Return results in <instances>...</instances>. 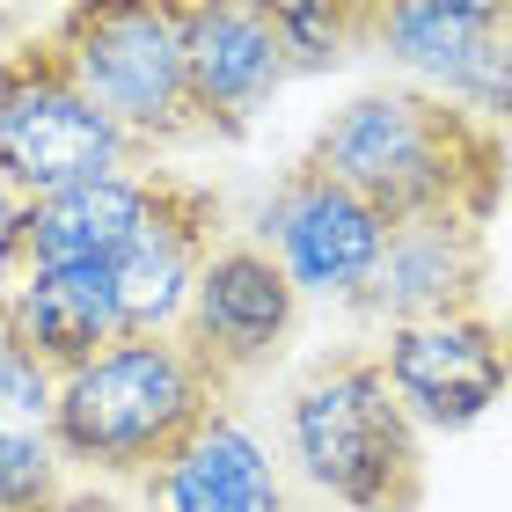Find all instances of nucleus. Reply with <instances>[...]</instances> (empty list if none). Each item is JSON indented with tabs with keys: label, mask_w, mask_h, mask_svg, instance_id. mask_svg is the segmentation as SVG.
Segmentation results:
<instances>
[{
	"label": "nucleus",
	"mask_w": 512,
	"mask_h": 512,
	"mask_svg": "<svg viewBox=\"0 0 512 512\" xmlns=\"http://www.w3.org/2000/svg\"><path fill=\"white\" fill-rule=\"evenodd\" d=\"M308 169L344 183L352 198H366L374 213L395 220H476L491 227L512 183V147L498 125L469 118V110L425 96V88H366L344 110H330V125L308 139Z\"/></svg>",
	"instance_id": "f257e3e1"
},
{
	"label": "nucleus",
	"mask_w": 512,
	"mask_h": 512,
	"mask_svg": "<svg viewBox=\"0 0 512 512\" xmlns=\"http://www.w3.org/2000/svg\"><path fill=\"white\" fill-rule=\"evenodd\" d=\"M227 395L176 337H118L59 381L52 447L81 483H147Z\"/></svg>",
	"instance_id": "f03ea898"
},
{
	"label": "nucleus",
	"mask_w": 512,
	"mask_h": 512,
	"mask_svg": "<svg viewBox=\"0 0 512 512\" xmlns=\"http://www.w3.org/2000/svg\"><path fill=\"white\" fill-rule=\"evenodd\" d=\"M293 469L344 512H425V432L374 352H330L286 395Z\"/></svg>",
	"instance_id": "7ed1b4c3"
},
{
	"label": "nucleus",
	"mask_w": 512,
	"mask_h": 512,
	"mask_svg": "<svg viewBox=\"0 0 512 512\" xmlns=\"http://www.w3.org/2000/svg\"><path fill=\"white\" fill-rule=\"evenodd\" d=\"M52 44L74 66L81 96L147 161L176 154V147H205L198 118H191L176 0H81V8L52 15Z\"/></svg>",
	"instance_id": "20e7f679"
},
{
	"label": "nucleus",
	"mask_w": 512,
	"mask_h": 512,
	"mask_svg": "<svg viewBox=\"0 0 512 512\" xmlns=\"http://www.w3.org/2000/svg\"><path fill=\"white\" fill-rule=\"evenodd\" d=\"M132 169H161V161H147L81 96L52 30L0 52V191L37 205L52 191H74L96 176H132Z\"/></svg>",
	"instance_id": "39448f33"
},
{
	"label": "nucleus",
	"mask_w": 512,
	"mask_h": 512,
	"mask_svg": "<svg viewBox=\"0 0 512 512\" xmlns=\"http://www.w3.org/2000/svg\"><path fill=\"white\" fill-rule=\"evenodd\" d=\"M374 52L410 74V88L512 125V8L505 0H395L374 8Z\"/></svg>",
	"instance_id": "423d86ee"
},
{
	"label": "nucleus",
	"mask_w": 512,
	"mask_h": 512,
	"mask_svg": "<svg viewBox=\"0 0 512 512\" xmlns=\"http://www.w3.org/2000/svg\"><path fill=\"white\" fill-rule=\"evenodd\" d=\"M293 322H300L293 278L271 264V249H256L242 235V242H220L205 256V271L191 286V308L176 322V344L213 374V388L227 403H235L249 381L271 374V359L286 352Z\"/></svg>",
	"instance_id": "0eeeda50"
},
{
	"label": "nucleus",
	"mask_w": 512,
	"mask_h": 512,
	"mask_svg": "<svg viewBox=\"0 0 512 512\" xmlns=\"http://www.w3.org/2000/svg\"><path fill=\"white\" fill-rule=\"evenodd\" d=\"M374 359L417 432H469L512 388V322H498L491 308L410 322V330H381Z\"/></svg>",
	"instance_id": "6e6552de"
},
{
	"label": "nucleus",
	"mask_w": 512,
	"mask_h": 512,
	"mask_svg": "<svg viewBox=\"0 0 512 512\" xmlns=\"http://www.w3.org/2000/svg\"><path fill=\"white\" fill-rule=\"evenodd\" d=\"M256 249H271V264L293 278L300 300H337L352 308V293L374 278L388 220L366 198H352L344 183H330L322 169L293 161L286 183L271 191V205L256 213Z\"/></svg>",
	"instance_id": "1a4fd4ad"
},
{
	"label": "nucleus",
	"mask_w": 512,
	"mask_h": 512,
	"mask_svg": "<svg viewBox=\"0 0 512 512\" xmlns=\"http://www.w3.org/2000/svg\"><path fill=\"white\" fill-rule=\"evenodd\" d=\"M227 235H220V191L198 176L154 169V198L139 235L125 242V256L110 264V293H118V322L125 337H176L191 286Z\"/></svg>",
	"instance_id": "9d476101"
},
{
	"label": "nucleus",
	"mask_w": 512,
	"mask_h": 512,
	"mask_svg": "<svg viewBox=\"0 0 512 512\" xmlns=\"http://www.w3.org/2000/svg\"><path fill=\"white\" fill-rule=\"evenodd\" d=\"M483 293H491V227L432 213L388 227L374 278L352 293V315L374 330H410V322L476 315Z\"/></svg>",
	"instance_id": "9b49d317"
},
{
	"label": "nucleus",
	"mask_w": 512,
	"mask_h": 512,
	"mask_svg": "<svg viewBox=\"0 0 512 512\" xmlns=\"http://www.w3.org/2000/svg\"><path fill=\"white\" fill-rule=\"evenodd\" d=\"M183 15V74H191V118L198 139H242L271 110V96L293 81L286 44L271 30V8L249 0H176Z\"/></svg>",
	"instance_id": "f8f14e48"
},
{
	"label": "nucleus",
	"mask_w": 512,
	"mask_h": 512,
	"mask_svg": "<svg viewBox=\"0 0 512 512\" xmlns=\"http://www.w3.org/2000/svg\"><path fill=\"white\" fill-rule=\"evenodd\" d=\"M139 512H286V476L249 417L220 403L139 483Z\"/></svg>",
	"instance_id": "ddd939ff"
},
{
	"label": "nucleus",
	"mask_w": 512,
	"mask_h": 512,
	"mask_svg": "<svg viewBox=\"0 0 512 512\" xmlns=\"http://www.w3.org/2000/svg\"><path fill=\"white\" fill-rule=\"evenodd\" d=\"M0 322L22 359H37L52 381L81 374L96 352L125 337L118 293H110V264H52V271H22L0 293Z\"/></svg>",
	"instance_id": "4468645a"
},
{
	"label": "nucleus",
	"mask_w": 512,
	"mask_h": 512,
	"mask_svg": "<svg viewBox=\"0 0 512 512\" xmlns=\"http://www.w3.org/2000/svg\"><path fill=\"white\" fill-rule=\"evenodd\" d=\"M154 198V169L132 176H96L74 191H52L22 213V271H52V264H118L125 242L139 235Z\"/></svg>",
	"instance_id": "2eb2a0df"
},
{
	"label": "nucleus",
	"mask_w": 512,
	"mask_h": 512,
	"mask_svg": "<svg viewBox=\"0 0 512 512\" xmlns=\"http://www.w3.org/2000/svg\"><path fill=\"white\" fill-rule=\"evenodd\" d=\"M271 30L293 74H330L352 52H374V8L359 0H271Z\"/></svg>",
	"instance_id": "dca6fc26"
},
{
	"label": "nucleus",
	"mask_w": 512,
	"mask_h": 512,
	"mask_svg": "<svg viewBox=\"0 0 512 512\" xmlns=\"http://www.w3.org/2000/svg\"><path fill=\"white\" fill-rule=\"evenodd\" d=\"M66 491H74V476H66L52 432L0 417V512H59Z\"/></svg>",
	"instance_id": "f3484780"
},
{
	"label": "nucleus",
	"mask_w": 512,
	"mask_h": 512,
	"mask_svg": "<svg viewBox=\"0 0 512 512\" xmlns=\"http://www.w3.org/2000/svg\"><path fill=\"white\" fill-rule=\"evenodd\" d=\"M22 213H30V205L15 191H0V293L22 278Z\"/></svg>",
	"instance_id": "a211bd4d"
},
{
	"label": "nucleus",
	"mask_w": 512,
	"mask_h": 512,
	"mask_svg": "<svg viewBox=\"0 0 512 512\" xmlns=\"http://www.w3.org/2000/svg\"><path fill=\"white\" fill-rule=\"evenodd\" d=\"M59 512H125V498H118V491H96V483H74Z\"/></svg>",
	"instance_id": "6ab92c4d"
},
{
	"label": "nucleus",
	"mask_w": 512,
	"mask_h": 512,
	"mask_svg": "<svg viewBox=\"0 0 512 512\" xmlns=\"http://www.w3.org/2000/svg\"><path fill=\"white\" fill-rule=\"evenodd\" d=\"M0 359H8V322H0Z\"/></svg>",
	"instance_id": "aec40b11"
}]
</instances>
